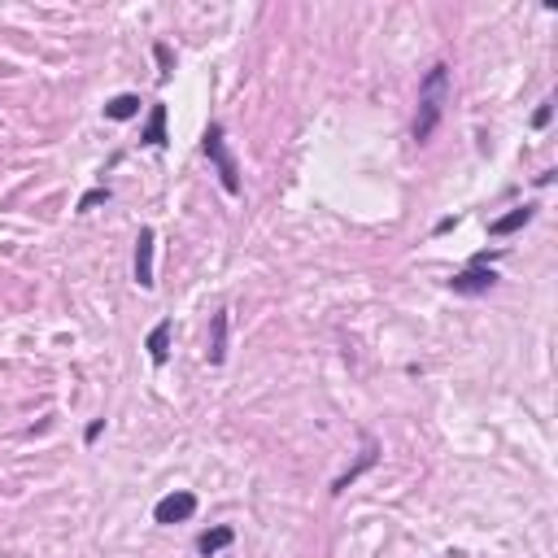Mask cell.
Here are the masks:
<instances>
[{"label":"cell","mask_w":558,"mask_h":558,"mask_svg":"<svg viewBox=\"0 0 558 558\" xmlns=\"http://www.w3.org/2000/svg\"><path fill=\"white\" fill-rule=\"evenodd\" d=\"M197 514V493H188V489H175V493H166L162 502L153 506V519L157 524H188Z\"/></svg>","instance_id":"cell-3"},{"label":"cell","mask_w":558,"mask_h":558,"mask_svg":"<svg viewBox=\"0 0 558 558\" xmlns=\"http://www.w3.org/2000/svg\"><path fill=\"white\" fill-rule=\"evenodd\" d=\"M236 541V528H227V524H219V528H210V533H201V541H197V550H201L205 558H214L219 550H227Z\"/></svg>","instance_id":"cell-11"},{"label":"cell","mask_w":558,"mask_h":558,"mask_svg":"<svg viewBox=\"0 0 558 558\" xmlns=\"http://www.w3.org/2000/svg\"><path fill=\"white\" fill-rule=\"evenodd\" d=\"M171 332H175V323L162 318L153 332L144 336V349H149V357H153V367H166V357H171Z\"/></svg>","instance_id":"cell-8"},{"label":"cell","mask_w":558,"mask_h":558,"mask_svg":"<svg viewBox=\"0 0 558 558\" xmlns=\"http://www.w3.org/2000/svg\"><path fill=\"white\" fill-rule=\"evenodd\" d=\"M101 201H110V188H92V192H83V197H79V210H92V205H101Z\"/></svg>","instance_id":"cell-15"},{"label":"cell","mask_w":558,"mask_h":558,"mask_svg":"<svg viewBox=\"0 0 558 558\" xmlns=\"http://www.w3.org/2000/svg\"><path fill=\"white\" fill-rule=\"evenodd\" d=\"M493 284H497V270L493 267H467L449 279V289L458 292V297H480V292H489Z\"/></svg>","instance_id":"cell-5"},{"label":"cell","mask_w":558,"mask_h":558,"mask_svg":"<svg viewBox=\"0 0 558 558\" xmlns=\"http://www.w3.org/2000/svg\"><path fill=\"white\" fill-rule=\"evenodd\" d=\"M201 153L214 162V171H219V183H223V192H240V166H236V153L227 149V132L223 122H210L201 135Z\"/></svg>","instance_id":"cell-2"},{"label":"cell","mask_w":558,"mask_h":558,"mask_svg":"<svg viewBox=\"0 0 558 558\" xmlns=\"http://www.w3.org/2000/svg\"><path fill=\"white\" fill-rule=\"evenodd\" d=\"M533 219H536V205H533V201H528V205H514L511 214L493 219V223H489V236H497V240H502V236H514L519 227H528Z\"/></svg>","instance_id":"cell-7"},{"label":"cell","mask_w":558,"mask_h":558,"mask_svg":"<svg viewBox=\"0 0 558 558\" xmlns=\"http://www.w3.org/2000/svg\"><path fill=\"white\" fill-rule=\"evenodd\" d=\"M101 432H105V419H92V424H88V432H83V441H88V445H92V441H96Z\"/></svg>","instance_id":"cell-16"},{"label":"cell","mask_w":558,"mask_h":558,"mask_svg":"<svg viewBox=\"0 0 558 558\" xmlns=\"http://www.w3.org/2000/svg\"><path fill=\"white\" fill-rule=\"evenodd\" d=\"M449 92H454L449 66H445V62H436V66H432V70L424 74V79H419V113H415V144H427V140L436 135L441 118H445Z\"/></svg>","instance_id":"cell-1"},{"label":"cell","mask_w":558,"mask_h":558,"mask_svg":"<svg viewBox=\"0 0 558 558\" xmlns=\"http://www.w3.org/2000/svg\"><path fill=\"white\" fill-rule=\"evenodd\" d=\"M205 357L214 367L227 362V310H214V318H210V349H205Z\"/></svg>","instance_id":"cell-10"},{"label":"cell","mask_w":558,"mask_h":558,"mask_svg":"<svg viewBox=\"0 0 558 558\" xmlns=\"http://www.w3.org/2000/svg\"><path fill=\"white\" fill-rule=\"evenodd\" d=\"M153 57H157V79H171V70H175V57H171V44H153Z\"/></svg>","instance_id":"cell-13"},{"label":"cell","mask_w":558,"mask_h":558,"mask_svg":"<svg viewBox=\"0 0 558 558\" xmlns=\"http://www.w3.org/2000/svg\"><path fill=\"white\" fill-rule=\"evenodd\" d=\"M153 245H157V231L153 227H140V236H135V284L144 292H153Z\"/></svg>","instance_id":"cell-4"},{"label":"cell","mask_w":558,"mask_h":558,"mask_svg":"<svg viewBox=\"0 0 558 558\" xmlns=\"http://www.w3.org/2000/svg\"><path fill=\"white\" fill-rule=\"evenodd\" d=\"M376 458H380V445H376V436H362V454H357V463H354L349 471H345V475H336L332 493H345V489H349V485L357 480V475H362V471L376 467Z\"/></svg>","instance_id":"cell-6"},{"label":"cell","mask_w":558,"mask_h":558,"mask_svg":"<svg viewBox=\"0 0 558 558\" xmlns=\"http://www.w3.org/2000/svg\"><path fill=\"white\" fill-rule=\"evenodd\" d=\"M550 118H554V101H541L536 113H533V127L536 132H545V127H550Z\"/></svg>","instance_id":"cell-14"},{"label":"cell","mask_w":558,"mask_h":558,"mask_svg":"<svg viewBox=\"0 0 558 558\" xmlns=\"http://www.w3.org/2000/svg\"><path fill=\"white\" fill-rule=\"evenodd\" d=\"M135 113H140V96H135V92H122V96L105 101V118H110V122H127Z\"/></svg>","instance_id":"cell-12"},{"label":"cell","mask_w":558,"mask_h":558,"mask_svg":"<svg viewBox=\"0 0 558 558\" xmlns=\"http://www.w3.org/2000/svg\"><path fill=\"white\" fill-rule=\"evenodd\" d=\"M140 144H149V149H166V144H171V135H166V105H162V101L149 110V122H144V132H140Z\"/></svg>","instance_id":"cell-9"}]
</instances>
